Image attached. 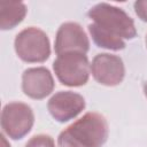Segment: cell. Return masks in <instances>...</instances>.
Returning a JSON list of instances; mask_svg holds the SVG:
<instances>
[{"label": "cell", "mask_w": 147, "mask_h": 147, "mask_svg": "<svg viewBox=\"0 0 147 147\" xmlns=\"http://www.w3.org/2000/svg\"><path fill=\"white\" fill-rule=\"evenodd\" d=\"M146 47H147V36H146Z\"/></svg>", "instance_id": "cell-15"}, {"label": "cell", "mask_w": 147, "mask_h": 147, "mask_svg": "<svg viewBox=\"0 0 147 147\" xmlns=\"http://www.w3.org/2000/svg\"><path fill=\"white\" fill-rule=\"evenodd\" d=\"M108 133L105 116L94 111L86 113L59 134L57 147H101Z\"/></svg>", "instance_id": "cell-1"}, {"label": "cell", "mask_w": 147, "mask_h": 147, "mask_svg": "<svg viewBox=\"0 0 147 147\" xmlns=\"http://www.w3.org/2000/svg\"><path fill=\"white\" fill-rule=\"evenodd\" d=\"M17 56L28 63L45 62L51 55V42L45 31L30 26L18 32L14 40Z\"/></svg>", "instance_id": "cell-3"}, {"label": "cell", "mask_w": 147, "mask_h": 147, "mask_svg": "<svg viewBox=\"0 0 147 147\" xmlns=\"http://www.w3.org/2000/svg\"><path fill=\"white\" fill-rule=\"evenodd\" d=\"M53 69L62 85L78 87L87 83L91 64L86 54L72 52L57 55L53 62Z\"/></svg>", "instance_id": "cell-4"}, {"label": "cell", "mask_w": 147, "mask_h": 147, "mask_svg": "<svg viewBox=\"0 0 147 147\" xmlns=\"http://www.w3.org/2000/svg\"><path fill=\"white\" fill-rule=\"evenodd\" d=\"M85 99L83 95L71 91H60L52 95L47 102V109L52 117L64 123L77 117L85 109Z\"/></svg>", "instance_id": "cell-8"}, {"label": "cell", "mask_w": 147, "mask_h": 147, "mask_svg": "<svg viewBox=\"0 0 147 147\" xmlns=\"http://www.w3.org/2000/svg\"><path fill=\"white\" fill-rule=\"evenodd\" d=\"M144 93H145V96L147 98V82H146L145 85H144Z\"/></svg>", "instance_id": "cell-14"}, {"label": "cell", "mask_w": 147, "mask_h": 147, "mask_svg": "<svg viewBox=\"0 0 147 147\" xmlns=\"http://www.w3.org/2000/svg\"><path fill=\"white\" fill-rule=\"evenodd\" d=\"M88 32L92 37V40L98 47L106 48L109 51H121L125 48V41L124 39L106 31L105 29L100 28L99 25L91 23L87 26Z\"/></svg>", "instance_id": "cell-11"}, {"label": "cell", "mask_w": 147, "mask_h": 147, "mask_svg": "<svg viewBox=\"0 0 147 147\" xmlns=\"http://www.w3.org/2000/svg\"><path fill=\"white\" fill-rule=\"evenodd\" d=\"M0 123L5 134L10 139L20 140L31 131L34 114L32 108L24 102H9L2 108Z\"/></svg>", "instance_id": "cell-5"}, {"label": "cell", "mask_w": 147, "mask_h": 147, "mask_svg": "<svg viewBox=\"0 0 147 147\" xmlns=\"http://www.w3.org/2000/svg\"><path fill=\"white\" fill-rule=\"evenodd\" d=\"M134 11L141 21L147 22V0L136 1L134 2Z\"/></svg>", "instance_id": "cell-13"}, {"label": "cell", "mask_w": 147, "mask_h": 147, "mask_svg": "<svg viewBox=\"0 0 147 147\" xmlns=\"http://www.w3.org/2000/svg\"><path fill=\"white\" fill-rule=\"evenodd\" d=\"M54 86V78L45 67L29 68L22 75V91L31 99L41 100L48 96L53 92Z\"/></svg>", "instance_id": "cell-9"}, {"label": "cell", "mask_w": 147, "mask_h": 147, "mask_svg": "<svg viewBox=\"0 0 147 147\" xmlns=\"http://www.w3.org/2000/svg\"><path fill=\"white\" fill-rule=\"evenodd\" d=\"M91 74L99 84L105 86H116L124 79L125 67L123 60L118 55L101 53L96 54L92 60Z\"/></svg>", "instance_id": "cell-6"}, {"label": "cell", "mask_w": 147, "mask_h": 147, "mask_svg": "<svg viewBox=\"0 0 147 147\" xmlns=\"http://www.w3.org/2000/svg\"><path fill=\"white\" fill-rule=\"evenodd\" d=\"M90 49V40L84 29L76 22H65L60 25L56 36L54 51L56 55L64 53H83Z\"/></svg>", "instance_id": "cell-7"}, {"label": "cell", "mask_w": 147, "mask_h": 147, "mask_svg": "<svg viewBox=\"0 0 147 147\" xmlns=\"http://www.w3.org/2000/svg\"><path fill=\"white\" fill-rule=\"evenodd\" d=\"M26 6L21 1H1L0 2V28L10 30L18 25L26 15Z\"/></svg>", "instance_id": "cell-10"}, {"label": "cell", "mask_w": 147, "mask_h": 147, "mask_svg": "<svg viewBox=\"0 0 147 147\" xmlns=\"http://www.w3.org/2000/svg\"><path fill=\"white\" fill-rule=\"evenodd\" d=\"M87 16L94 24L122 39H133L137 36L133 20L119 7L100 2L88 10Z\"/></svg>", "instance_id": "cell-2"}, {"label": "cell", "mask_w": 147, "mask_h": 147, "mask_svg": "<svg viewBox=\"0 0 147 147\" xmlns=\"http://www.w3.org/2000/svg\"><path fill=\"white\" fill-rule=\"evenodd\" d=\"M25 147H55V142L48 134H37L25 144Z\"/></svg>", "instance_id": "cell-12"}]
</instances>
